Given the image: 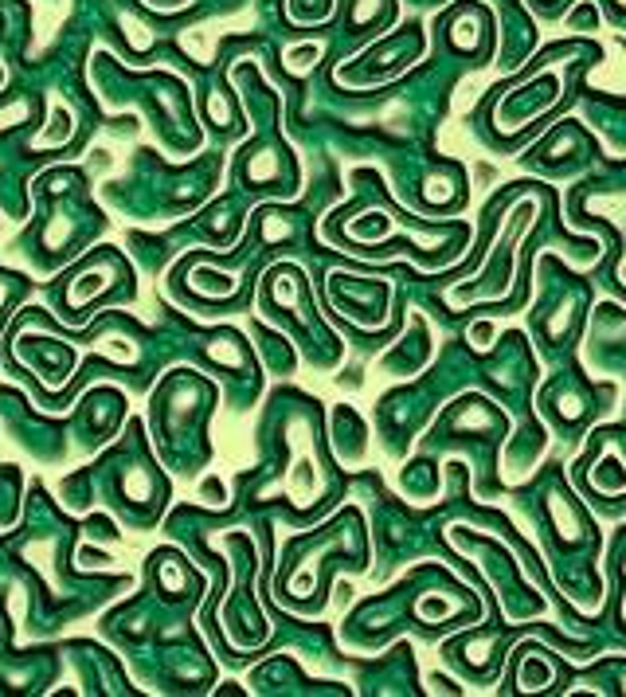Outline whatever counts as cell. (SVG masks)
<instances>
[{"label":"cell","instance_id":"obj_2","mask_svg":"<svg viewBox=\"0 0 626 697\" xmlns=\"http://www.w3.org/2000/svg\"><path fill=\"white\" fill-rule=\"evenodd\" d=\"M317 59V47H302V51H290V67H310Z\"/></svg>","mask_w":626,"mask_h":697},{"label":"cell","instance_id":"obj_1","mask_svg":"<svg viewBox=\"0 0 626 697\" xmlns=\"http://www.w3.org/2000/svg\"><path fill=\"white\" fill-rule=\"evenodd\" d=\"M595 490H603V494H619L626 490V470L615 459H607V463L599 466V474H595Z\"/></svg>","mask_w":626,"mask_h":697},{"label":"cell","instance_id":"obj_3","mask_svg":"<svg viewBox=\"0 0 626 697\" xmlns=\"http://www.w3.org/2000/svg\"><path fill=\"white\" fill-rule=\"evenodd\" d=\"M4 79H8V71H4V63H0V87H4Z\"/></svg>","mask_w":626,"mask_h":697}]
</instances>
